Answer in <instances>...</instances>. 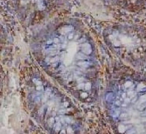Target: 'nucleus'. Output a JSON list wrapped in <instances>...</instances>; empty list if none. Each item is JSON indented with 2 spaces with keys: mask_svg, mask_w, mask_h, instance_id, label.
I'll use <instances>...</instances> for the list:
<instances>
[{
  "mask_svg": "<svg viewBox=\"0 0 146 134\" xmlns=\"http://www.w3.org/2000/svg\"><path fill=\"white\" fill-rule=\"evenodd\" d=\"M113 1L121 5H129L136 2V0H113Z\"/></svg>",
  "mask_w": 146,
  "mask_h": 134,
  "instance_id": "nucleus-1",
  "label": "nucleus"
}]
</instances>
